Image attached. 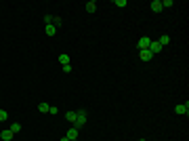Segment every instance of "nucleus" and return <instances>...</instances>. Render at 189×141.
I'll use <instances>...</instances> for the list:
<instances>
[{
  "label": "nucleus",
  "mask_w": 189,
  "mask_h": 141,
  "mask_svg": "<svg viewBox=\"0 0 189 141\" xmlns=\"http://www.w3.org/2000/svg\"><path fill=\"white\" fill-rule=\"evenodd\" d=\"M65 120H67L69 124H74V122H76V112H65Z\"/></svg>",
  "instance_id": "10"
},
{
  "label": "nucleus",
  "mask_w": 189,
  "mask_h": 141,
  "mask_svg": "<svg viewBox=\"0 0 189 141\" xmlns=\"http://www.w3.org/2000/svg\"><path fill=\"white\" fill-rule=\"evenodd\" d=\"M61 70H63V74H72V65L67 63V65H61Z\"/></svg>",
  "instance_id": "18"
},
{
  "label": "nucleus",
  "mask_w": 189,
  "mask_h": 141,
  "mask_svg": "<svg viewBox=\"0 0 189 141\" xmlns=\"http://www.w3.org/2000/svg\"><path fill=\"white\" fill-rule=\"evenodd\" d=\"M0 110H2V107H0Z\"/></svg>",
  "instance_id": "25"
},
{
  "label": "nucleus",
  "mask_w": 189,
  "mask_h": 141,
  "mask_svg": "<svg viewBox=\"0 0 189 141\" xmlns=\"http://www.w3.org/2000/svg\"><path fill=\"white\" fill-rule=\"evenodd\" d=\"M59 63H61V65H67V63H69V57H67V53H61V55H59Z\"/></svg>",
  "instance_id": "12"
},
{
  "label": "nucleus",
  "mask_w": 189,
  "mask_h": 141,
  "mask_svg": "<svg viewBox=\"0 0 189 141\" xmlns=\"http://www.w3.org/2000/svg\"><path fill=\"white\" fill-rule=\"evenodd\" d=\"M114 4H116V6H126L128 2H126V0H114Z\"/></svg>",
  "instance_id": "19"
},
{
  "label": "nucleus",
  "mask_w": 189,
  "mask_h": 141,
  "mask_svg": "<svg viewBox=\"0 0 189 141\" xmlns=\"http://www.w3.org/2000/svg\"><path fill=\"white\" fill-rule=\"evenodd\" d=\"M48 110H50L48 103H40V105H38V112H42V114H48Z\"/></svg>",
  "instance_id": "14"
},
{
  "label": "nucleus",
  "mask_w": 189,
  "mask_h": 141,
  "mask_svg": "<svg viewBox=\"0 0 189 141\" xmlns=\"http://www.w3.org/2000/svg\"><path fill=\"white\" fill-rule=\"evenodd\" d=\"M139 141H147V139H139Z\"/></svg>",
  "instance_id": "23"
},
{
  "label": "nucleus",
  "mask_w": 189,
  "mask_h": 141,
  "mask_svg": "<svg viewBox=\"0 0 189 141\" xmlns=\"http://www.w3.org/2000/svg\"><path fill=\"white\" fill-rule=\"evenodd\" d=\"M13 137H15V135H13L8 129H2V131H0V139L2 141H13Z\"/></svg>",
  "instance_id": "5"
},
{
  "label": "nucleus",
  "mask_w": 189,
  "mask_h": 141,
  "mask_svg": "<svg viewBox=\"0 0 189 141\" xmlns=\"http://www.w3.org/2000/svg\"><path fill=\"white\" fill-rule=\"evenodd\" d=\"M44 21H46V25L48 23H53V17H50V15H44Z\"/></svg>",
  "instance_id": "21"
},
{
  "label": "nucleus",
  "mask_w": 189,
  "mask_h": 141,
  "mask_svg": "<svg viewBox=\"0 0 189 141\" xmlns=\"http://www.w3.org/2000/svg\"><path fill=\"white\" fill-rule=\"evenodd\" d=\"M65 137H67L69 141L78 139V129H76V126H69V129H67V135H65Z\"/></svg>",
  "instance_id": "6"
},
{
  "label": "nucleus",
  "mask_w": 189,
  "mask_h": 141,
  "mask_svg": "<svg viewBox=\"0 0 189 141\" xmlns=\"http://www.w3.org/2000/svg\"><path fill=\"white\" fill-rule=\"evenodd\" d=\"M86 11H88V13H94V11H97V2H86Z\"/></svg>",
  "instance_id": "15"
},
{
  "label": "nucleus",
  "mask_w": 189,
  "mask_h": 141,
  "mask_svg": "<svg viewBox=\"0 0 189 141\" xmlns=\"http://www.w3.org/2000/svg\"><path fill=\"white\" fill-rule=\"evenodd\" d=\"M61 141H69V139H67V137H61Z\"/></svg>",
  "instance_id": "22"
},
{
  "label": "nucleus",
  "mask_w": 189,
  "mask_h": 141,
  "mask_svg": "<svg viewBox=\"0 0 189 141\" xmlns=\"http://www.w3.org/2000/svg\"><path fill=\"white\" fill-rule=\"evenodd\" d=\"M6 120H8V112L0 110V122H6Z\"/></svg>",
  "instance_id": "16"
},
{
  "label": "nucleus",
  "mask_w": 189,
  "mask_h": 141,
  "mask_svg": "<svg viewBox=\"0 0 189 141\" xmlns=\"http://www.w3.org/2000/svg\"><path fill=\"white\" fill-rule=\"evenodd\" d=\"M86 120H88V114H86L84 110H78V112H76V122H74V126L80 131V129L86 124Z\"/></svg>",
  "instance_id": "1"
},
{
  "label": "nucleus",
  "mask_w": 189,
  "mask_h": 141,
  "mask_svg": "<svg viewBox=\"0 0 189 141\" xmlns=\"http://www.w3.org/2000/svg\"><path fill=\"white\" fill-rule=\"evenodd\" d=\"M149 51H151V55H158V53H162V44H160L158 40H151V44H149Z\"/></svg>",
  "instance_id": "4"
},
{
  "label": "nucleus",
  "mask_w": 189,
  "mask_h": 141,
  "mask_svg": "<svg viewBox=\"0 0 189 141\" xmlns=\"http://www.w3.org/2000/svg\"><path fill=\"white\" fill-rule=\"evenodd\" d=\"M44 32H46V36H50V38H53V36H55V34H57V28H55V25H53V23H48L46 28H44Z\"/></svg>",
  "instance_id": "8"
},
{
  "label": "nucleus",
  "mask_w": 189,
  "mask_h": 141,
  "mask_svg": "<svg viewBox=\"0 0 189 141\" xmlns=\"http://www.w3.org/2000/svg\"><path fill=\"white\" fill-rule=\"evenodd\" d=\"M48 114H53V116H55V114H59V107H53V105H50V110H48Z\"/></svg>",
  "instance_id": "20"
},
{
  "label": "nucleus",
  "mask_w": 189,
  "mask_h": 141,
  "mask_svg": "<svg viewBox=\"0 0 189 141\" xmlns=\"http://www.w3.org/2000/svg\"><path fill=\"white\" fill-rule=\"evenodd\" d=\"M151 11H153V13L164 11V8H162V2H160V0H153V2H151Z\"/></svg>",
  "instance_id": "9"
},
{
  "label": "nucleus",
  "mask_w": 189,
  "mask_h": 141,
  "mask_svg": "<svg viewBox=\"0 0 189 141\" xmlns=\"http://www.w3.org/2000/svg\"><path fill=\"white\" fill-rule=\"evenodd\" d=\"M139 57H141L143 61H151V57H153V55H151V51L147 48V51H139Z\"/></svg>",
  "instance_id": "7"
},
{
  "label": "nucleus",
  "mask_w": 189,
  "mask_h": 141,
  "mask_svg": "<svg viewBox=\"0 0 189 141\" xmlns=\"http://www.w3.org/2000/svg\"><path fill=\"white\" fill-rule=\"evenodd\" d=\"M162 2V8H168V6H172V0H160Z\"/></svg>",
  "instance_id": "17"
},
{
  "label": "nucleus",
  "mask_w": 189,
  "mask_h": 141,
  "mask_svg": "<svg viewBox=\"0 0 189 141\" xmlns=\"http://www.w3.org/2000/svg\"><path fill=\"white\" fill-rule=\"evenodd\" d=\"M8 131H11L13 135H17V133L21 131V124H19V122H15V124H11V129H8Z\"/></svg>",
  "instance_id": "13"
},
{
  "label": "nucleus",
  "mask_w": 189,
  "mask_h": 141,
  "mask_svg": "<svg viewBox=\"0 0 189 141\" xmlns=\"http://www.w3.org/2000/svg\"><path fill=\"white\" fill-rule=\"evenodd\" d=\"M175 112H177L179 116H187V114H189V103L185 101V103H179V105H175Z\"/></svg>",
  "instance_id": "3"
},
{
  "label": "nucleus",
  "mask_w": 189,
  "mask_h": 141,
  "mask_svg": "<svg viewBox=\"0 0 189 141\" xmlns=\"http://www.w3.org/2000/svg\"><path fill=\"white\" fill-rule=\"evenodd\" d=\"M149 44H151V38H149V36H141L139 42H137V48H139V51H147Z\"/></svg>",
  "instance_id": "2"
},
{
  "label": "nucleus",
  "mask_w": 189,
  "mask_h": 141,
  "mask_svg": "<svg viewBox=\"0 0 189 141\" xmlns=\"http://www.w3.org/2000/svg\"><path fill=\"white\" fill-rule=\"evenodd\" d=\"M74 141H78V139H74Z\"/></svg>",
  "instance_id": "24"
},
{
  "label": "nucleus",
  "mask_w": 189,
  "mask_h": 141,
  "mask_svg": "<svg viewBox=\"0 0 189 141\" xmlns=\"http://www.w3.org/2000/svg\"><path fill=\"white\" fill-rule=\"evenodd\" d=\"M158 42L162 44V48H164V47H166V44H168V42H170V38H168V34H162V36L158 38Z\"/></svg>",
  "instance_id": "11"
}]
</instances>
